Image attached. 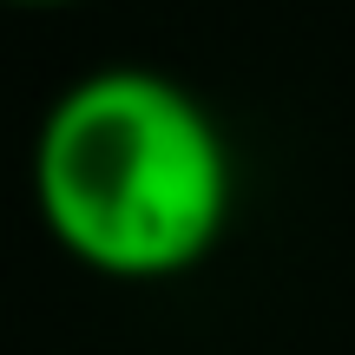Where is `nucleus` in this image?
<instances>
[{"instance_id": "obj_2", "label": "nucleus", "mask_w": 355, "mask_h": 355, "mask_svg": "<svg viewBox=\"0 0 355 355\" xmlns=\"http://www.w3.org/2000/svg\"><path fill=\"white\" fill-rule=\"evenodd\" d=\"M7 7H73V0H7Z\"/></svg>"}, {"instance_id": "obj_1", "label": "nucleus", "mask_w": 355, "mask_h": 355, "mask_svg": "<svg viewBox=\"0 0 355 355\" xmlns=\"http://www.w3.org/2000/svg\"><path fill=\"white\" fill-rule=\"evenodd\" d=\"M33 211L73 263L119 283L198 270L230 224V145L152 66H99L33 132Z\"/></svg>"}]
</instances>
